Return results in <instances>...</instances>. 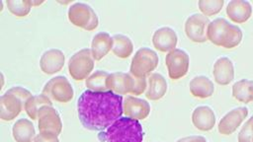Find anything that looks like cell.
Here are the masks:
<instances>
[{
	"label": "cell",
	"mask_w": 253,
	"mask_h": 142,
	"mask_svg": "<svg viewBox=\"0 0 253 142\" xmlns=\"http://www.w3.org/2000/svg\"><path fill=\"white\" fill-rule=\"evenodd\" d=\"M123 96L112 91H84L77 100V114L84 128L103 131L124 113Z\"/></svg>",
	"instance_id": "obj_1"
},
{
	"label": "cell",
	"mask_w": 253,
	"mask_h": 142,
	"mask_svg": "<svg viewBox=\"0 0 253 142\" xmlns=\"http://www.w3.org/2000/svg\"><path fill=\"white\" fill-rule=\"evenodd\" d=\"M98 138L104 142H142L144 131L138 120L125 116L101 131Z\"/></svg>",
	"instance_id": "obj_2"
},
{
	"label": "cell",
	"mask_w": 253,
	"mask_h": 142,
	"mask_svg": "<svg viewBox=\"0 0 253 142\" xmlns=\"http://www.w3.org/2000/svg\"><path fill=\"white\" fill-rule=\"evenodd\" d=\"M207 36L212 44L231 49L240 44L243 35L238 26L230 24L224 18H216L210 22Z\"/></svg>",
	"instance_id": "obj_3"
},
{
	"label": "cell",
	"mask_w": 253,
	"mask_h": 142,
	"mask_svg": "<svg viewBox=\"0 0 253 142\" xmlns=\"http://www.w3.org/2000/svg\"><path fill=\"white\" fill-rule=\"evenodd\" d=\"M32 93L21 87L14 86L7 90L0 98V118L11 121L22 111L26 101L31 98Z\"/></svg>",
	"instance_id": "obj_4"
},
{
	"label": "cell",
	"mask_w": 253,
	"mask_h": 142,
	"mask_svg": "<svg viewBox=\"0 0 253 142\" xmlns=\"http://www.w3.org/2000/svg\"><path fill=\"white\" fill-rule=\"evenodd\" d=\"M69 22L85 31H94L98 28L99 19L93 8L83 2L73 3L67 11Z\"/></svg>",
	"instance_id": "obj_5"
},
{
	"label": "cell",
	"mask_w": 253,
	"mask_h": 142,
	"mask_svg": "<svg viewBox=\"0 0 253 142\" xmlns=\"http://www.w3.org/2000/svg\"><path fill=\"white\" fill-rule=\"evenodd\" d=\"M158 62L159 58L154 50L148 47H141L134 53L131 59L129 73L135 77L145 78L157 67Z\"/></svg>",
	"instance_id": "obj_6"
},
{
	"label": "cell",
	"mask_w": 253,
	"mask_h": 142,
	"mask_svg": "<svg viewBox=\"0 0 253 142\" xmlns=\"http://www.w3.org/2000/svg\"><path fill=\"white\" fill-rule=\"evenodd\" d=\"M94 68V58L90 48L76 51L68 61L69 75L76 81L86 80Z\"/></svg>",
	"instance_id": "obj_7"
},
{
	"label": "cell",
	"mask_w": 253,
	"mask_h": 142,
	"mask_svg": "<svg viewBox=\"0 0 253 142\" xmlns=\"http://www.w3.org/2000/svg\"><path fill=\"white\" fill-rule=\"evenodd\" d=\"M42 94L58 103H68L74 97L71 83L64 76H55L49 79L43 86Z\"/></svg>",
	"instance_id": "obj_8"
},
{
	"label": "cell",
	"mask_w": 253,
	"mask_h": 142,
	"mask_svg": "<svg viewBox=\"0 0 253 142\" xmlns=\"http://www.w3.org/2000/svg\"><path fill=\"white\" fill-rule=\"evenodd\" d=\"M165 64L170 79L179 80L188 73L190 58L185 50L175 48L166 54Z\"/></svg>",
	"instance_id": "obj_9"
},
{
	"label": "cell",
	"mask_w": 253,
	"mask_h": 142,
	"mask_svg": "<svg viewBox=\"0 0 253 142\" xmlns=\"http://www.w3.org/2000/svg\"><path fill=\"white\" fill-rule=\"evenodd\" d=\"M209 24V18L203 14L195 13L190 15L185 22V34L187 37L194 42H206L208 40L207 31Z\"/></svg>",
	"instance_id": "obj_10"
},
{
	"label": "cell",
	"mask_w": 253,
	"mask_h": 142,
	"mask_svg": "<svg viewBox=\"0 0 253 142\" xmlns=\"http://www.w3.org/2000/svg\"><path fill=\"white\" fill-rule=\"evenodd\" d=\"M38 127L42 133L57 135L62 130V121L57 110L52 106H42L38 114Z\"/></svg>",
	"instance_id": "obj_11"
},
{
	"label": "cell",
	"mask_w": 253,
	"mask_h": 142,
	"mask_svg": "<svg viewBox=\"0 0 253 142\" xmlns=\"http://www.w3.org/2000/svg\"><path fill=\"white\" fill-rule=\"evenodd\" d=\"M248 115V108L238 106L225 113L219 120L217 130L222 135H230L237 130Z\"/></svg>",
	"instance_id": "obj_12"
},
{
	"label": "cell",
	"mask_w": 253,
	"mask_h": 142,
	"mask_svg": "<svg viewBox=\"0 0 253 142\" xmlns=\"http://www.w3.org/2000/svg\"><path fill=\"white\" fill-rule=\"evenodd\" d=\"M65 63V55L58 48L45 50L40 59V68L46 75H52L59 72Z\"/></svg>",
	"instance_id": "obj_13"
},
{
	"label": "cell",
	"mask_w": 253,
	"mask_h": 142,
	"mask_svg": "<svg viewBox=\"0 0 253 142\" xmlns=\"http://www.w3.org/2000/svg\"><path fill=\"white\" fill-rule=\"evenodd\" d=\"M124 113L126 116L143 120L150 113V105L146 100L136 98L134 96H127L123 104Z\"/></svg>",
	"instance_id": "obj_14"
},
{
	"label": "cell",
	"mask_w": 253,
	"mask_h": 142,
	"mask_svg": "<svg viewBox=\"0 0 253 142\" xmlns=\"http://www.w3.org/2000/svg\"><path fill=\"white\" fill-rule=\"evenodd\" d=\"M178 42L176 32L170 27H161L157 29L152 36L153 46L161 52H169L175 49Z\"/></svg>",
	"instance_id": "obj_15"
},
{
	"label": "cell",
	"mask_w": 253,
	"mask_h": 142,
	"mask_svg": "<svg viewBox=\"0 0 253 142\" xmlns=\"http://www.w3.org/2000/svg\"><path fill=\"white\" fill-rule=\"evenodd\" d=\"M212 75L218 85H228L234 78V66L231 59L226 56L217 58L213 64Z\"/></svg>",
	"instance_id": "obj_16"
},
{
	"label": "cell",
	"mask_w": 253,
	"mask_h": 142,
	"mask_svg": "<svg viewBox=\"0 0 253 142\" xmlns=\"http://www.w3.org/2000/svg\"><path fill=\"white\" fill-rule=\"evenodd\" d=\"M215 114L208 106H197L192 113V122L194 126L201 131H210L215 125Z\"/></svg>",
	"instance_id": "obj_17"
},
{
	"label": "cell",
	"mask_w": 253,
	"mask_h": 142,
	"mask_svg": "<svg viewBox=\"0 0 253 142\" xmlns=\"http://www.w3.org/2000/svg\"><path fill=\"white\" fill-rule=\"evenodd\" d=\"M226 15L236 23H245L252 15V6L245 0H231L226 5Z\"/></svg>",
	"instance_id": "obj_18"
},
{
	"label": "cell",
	"mask_w": 253,
	"mask_h": 142,
	"mask_svg": "<svg viewBox=\"0 0 253 142\" xmlns=\"http://www.w3.org/2000/svg\"><path fill=\"white\" fill-rule=\"evenodd\" d=\"M166 92V79L159 73H151L147 78V88L145 91L146 99L150 101H158L165 96Z\"/></svg>",
	"instance_id": "obj_19"
},
{
	"label": "cell",
	"mask_w": 253,
	"mask_h": 142,
	"mask_svg": "<svg viewBox=\"0 0 253 142\" xmlns=\"http://www.w3.org/2000/svg\"><path fill=\"white\" fill-rule=\"evenodd\" d=\"M113 38L106 32H100L96 34L91 41V53L94 60H101L104 58L110 50H112Z\"/></svg>",
	"instance_id": "obj_20"
},
{
	"label": "cell",
	"mask_w": 253,
	"mask_h": 142,
	"mask_svg": "<svg viewBox=\"0 0 253 142\" xmlns=\"http://www.w3.org/2000/svg\"><path fill=\"white\" fill-rule=\"evenodd\" d=\"M189 89L191 94L195 98L207 99L212 96L214 92V85L209 77L204 75H199L194 77L190 81Z\"/></svg>",
	"instance_id": "obj_21"
},
{
	"label": "cell",
	"mask_w": 253,
	"mask_h": 142,
	"mask_svg": "<svg viewBox=\"0 0 253 142\" xmlns=\"http://www.w3.org/2000/svg\"><path fill=\"white\" fill-rule=\"evenodd\" d=\"M12 135L16 142H33L36 137V129L31 120L20 118L13 124Z\"/></svg>",
	"instance_id": "obj_22"
},
{
	"label": "cell",
	"mask_w": 253,
	"mask_h": 142,
	"mask_svg": "<svg viewBox=\"0 0 253 142\" xmlns=\"http://www.w3.org/2000/svg\"><path fill=\"white\" fill-rule=\"evenodd\" d=\"M107 86L109 91H112L118 95L129 94L130 74L124 72L111 73L107 80Z\"/></svg>",
	"instance_id": "obj_23"
},
{
	"label": "cell",
	"mask_w": 253,
	"mask_h": 142,
	"mask_svg": "<svg viewBox=\"0 0 253 142\" xmlns=\"http://www.w3.org/2000/svg\"><path fill=\"white\" fill-rule=\"evenodd\" d=\"M113 38V46L112 51L113 53L122 59L127 58L129 55H131L133 51V43L131 39L122 34H116L112 36Z\"/></svg>",
	"instance_id": "obj_24"
},
{
	"label": "cell",
	"mask_w": 253,
	"mask_h": 142,
	"mask_svg": "<svg viewBox=\"0 0 253 142\" xmlns=\"http://www.w3.org/2000/svg\"><path fill=\"white\" fill-rule=\"evenodd\" d=\"M232 96L240 103L248 104L253 101V81L241 79L232 86Z\"/></svg>",
	"instance_id": "obj_25"
},
{
	"label": "cell",
	"mask_w": 253,
	"mask_h": 142,
	"mask_svg": "<svg viewBox=\"0 0 253 142\" xmlns=\"http://www.w3.org/2000/svg\"><path fill=\"white\" fill-rule=\"evenodd\" d=\"M44 106H52V103L48 97H46L43 94H41L29 98L25 103L24 109L26 110L28 116L32 118V120H36L38 119L40 109Z\"/></svg>",
	"instance_id": "obj_26"
},
{
	"label": "cell",
	"mask_w": 253,
	"mask_h": 142,
	"mask_svg": "<svg viewBox=\"0 0 253 142\" xmlns=\"http://www.w3.org/2000/svg\"><path fill=\"white\" fill-rule=\"evenodd\" d=\"M109 75L110 74L104 70L95 71L85 80L86 88L93 92L109 91L108 86H107V80H108Z\"/></svg>",
	"instance_id": "obj_27"
},
{
	"label": "cell",
	"mask_w": 253,
	"mask_h": 142,
	"mask_svg": "<svg viewBox=\"0 0 253 142\" xmlns=\"http://www.w3.org/2000/svg\"><path fill=\"white\" fill-rule=\"evenodd\" d=\"M6 5L9 12L16 17H26L33 7L30 0H7Z\"/></svg>",
	"instance_id": "obj_28"
},
{
	"label": "cell",
	"mask_w": 253,
	"mask_h": 142,
	"mask_svg": "<svg viewBox=\"0 0 253 142\" xmlns=\"http://www.w3.org/2000/svg\"><path fill=\"white\" fill-rule=\"evenodd\" d=\"M224 0H200L198 6L200 11L206 17L213 16L219 13L223 7Z\"/></svg>",
	"instance_id": "obj_29"
},
{
	"label": "cell",
	"mask_w": 253,
	"mask_h": 142,
	"mask_svg": "<svg viewBox=\"0 0 253 142\" xmlns=\"http://www.w3.org/2000/svg\"><path fill=\"white\" fill-rule=\"evenodd\" d=\"M130 74V73H129ZM147 88V80L142 77H135L130 74V86H129V94L134 96H139L146 91Z\"/></svg>",
	"instance_id": "obj_30"
},
{
	"label": "cell",
	"mask_w": 253,
	"mask_h": 142,
	"mask_svg": "<svg viewBox=\"0 0 253 142\" xmlns=\"http://www.w3.org/2000/svg\"><path fill=\"white\" fill-rule=\"evenodd\" d=\"M238 142H253V115L248 118L241 127L238 136Z\"/></svg>",
	"instance_id": "obj_31"
},
{
	"label": "cell",
	"mask_w": 253,
	"mask_h": 142,
	"mask_svg": "<svg viewBox=\"0 0 253 142\" xmlns=\"http://www.w3.org/2000/svg\"><path fill=\"white\" fill-rule=\"evenodd\" d=\"M34 142H59V139L57 135L40 132L36 135Z\"/></svg>",
	"instance_id": "obj_32"
},
{
	"label": "cell",
	"mask_w": 253,
	"mask_h": 142,
	"mask_svg": "<svg viewBox=\"0 0 253 142\" xmlns=\"http://www.w3.org/2000/svg\"><path fill=\"white\" fill-rule=\"evenodd\" d=\"M176 142H208L207 139L203 136L199 135H191V136H186L183 138L178 139Z\"/></svg>",
	"instance_id": "obj_33"
},
{
	"label": "cell",
	"mask_w": 253,
	"mask_h": 142,
	"mask_svg": "<svg viewBox=\"0 0 253 142\" xmlns=\"http://www.w3.org/2000/svg\"><path fill=\"white\" fill-rule=\"evenodd\" d=\"M31 3H32V6H39L42 3H44V1H31Z\"/></svg>",
	"instance_id": "obj_34"
}]
</instances>
